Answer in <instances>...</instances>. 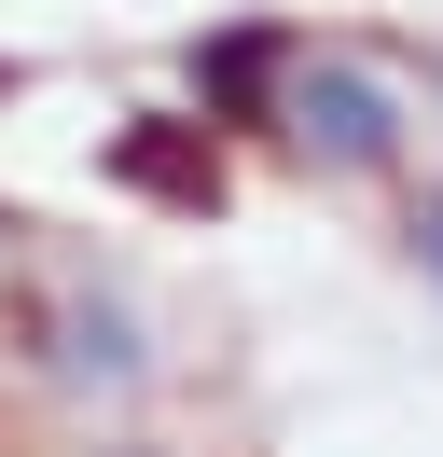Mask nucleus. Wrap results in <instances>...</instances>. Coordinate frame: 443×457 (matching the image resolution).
I'll return each mask as SVG.
<instances>
[{"label":"nucleus","mask_w":443,"mask_h":457,"mask_svg":"<svg viewBox=\"0 0 443 457\" xmlns=\"http://www.w3.org/2000/svg\"><path fill=\"white\" fill-rule=\"evenodd\" d=\"M305 139H332V153H388V112L360 84H305Z\"/></svg>","instance_id":"nucleus-1"}]
</instances>
